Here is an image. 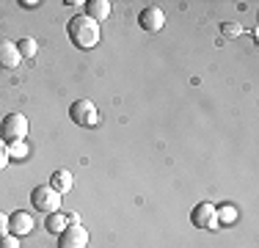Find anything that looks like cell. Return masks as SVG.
I'll return each instance as SVG.
<instances>
[{
    "label": "cell",
    "instance_id": "30bf717a",
    "mask_svg": "<svg viewBox=\"0 0 259 248\" xmlns=\"http://www.w3.org/2000/svg\"><path fill=\"white\" fill-rule=\"evenodd\" d=\"M85 17L100 25L102 20L110 17V3L108 0H89V3H85Z\"/></svg>",
    "mask_w": 259,
    "mask_h": 248
},
{
    "label": "cell",
    "instance_id": "7a4b0ae2",
    "mask_svg": "<svg viewBox=\"0 0 259 248\" xmlns=\"http://www.w3.org/2000/svg\"><path fill=\"white\" fill-rule=\"evenodd\" d=\"M0 138L6 144H22L28 138V116L22 113H9L0 121Z\"/></svg>",
    "mask_w": 259,
    "mask_h": 248
},
{
    "label": "cell",
    "instance_id": "8992f818",
    "mask_svg": "<svg viewBox=\"0 0 259 248\" xmlns=\"http://www.w3.org/2000/svg\"><path fill=\"white\" fill-rule=\"evenodd\" d=\"M58 248H89V229L80 226V223H72L61 232Z\"/></svg>",
    "mask_w": 259,
    "mask_h": 248
},
{
    "label": "cell",
    "instance_id": "3957f363",
    "mask_svg": "<svg viewBox=\"0 0 259 248\" xmlns=\"http://www.w3.org/2000/svg\"><path fill=\"white\" fill-rule=\"evenodd\" d=\"M30 204H33L36 213H58V204H61V193L58 190H53L50 185H36L33 190H30Z\"/></svg>",
    "mask_w": 259,
    "mask_h": 248
},
{
    "label": "cell",
    "instance_id": "5bb4252c",
    "mask_svg": "<svg viewBox=\"0 0 259 248\" xmlns=\"http://www.w3.org/2000/svg\"><path fill=\"white\" fill-rule=\"evenodd\" d=\"M0 248H20V237H17V234H3V237H0Z\"/></svg>",
    "mask_w": 259,
    "mask_h": 248
},
{
    "label": "cell",
    "instance_id": "6da1fadb",
    "mask_svg": "<svg viewBox=\"0 0 259 248\" xmlns=\"http://www.w3.org/2000/svg\"><path fill=\"white\" fill-rule=\"evenodd\" d=\"M66 33H69L72 45H75L77 50H94L97 45H100V39H102L100 25H97L94 20H89L85 14L72 17L69 25H66Z\"/></svg>",
    "mask_w": 259,
    "mask_h": 248
},
{
    "label": "cell",
    "instance_id": "2e32d148",
    "mask_svg": "<svg viewBox=\"0 0 259 248\" xmlns=\"http://www.w3.org/2000/svg\"><path fill=\"white\" fill-rule=\"evenodd\" d=\"M11 154L22 157V154H25V144H9V157H11Z\"/></svg>",
    "mask_w": 259,
    "mask_h": 248
},
{
    "label": "cell",
    "instance_id": "ba28073f",
    "mask_svg": "<svg viewBox=\"0 0 259 248\" xmlns=\"http://www.w3.org/2000/svg\"><path fill=\"white\" fill-rule=\"evenodd\" d=\"M33 218H30V213H22V210H17V213L9 215V232L17 234V237H25V234L33 232Z\"/></svg>",
    "mask_w": 259,
    "mask_h": 248
},
{
    "label": "cell",
    "instance_id": "9c48e42d",
    "mask_svg": "<svg viewBox=\"0 0 259 248\" xmlns=\"http://www.w3.org/2000/svg\"><path fill=\"white\" fill-rule=\"evenodd\" d=\"M20 50H17V42L11 39H0V69H17L20 66Z\"/></svg>",
    "mask_w": 259,
    "mask_h": 248
},
{
    "label": "cell",
    "instance_id": "5b68a950",
    "mask_svg": "<svg viewBox=\"0 0 259 248\" xmlns=\"http://www.w3.org/2000/svg\"><path fill=\"white\" fill-rule=\"evenodd\" d=\"M190 223L199 229H218V207L212 201H201L190 213Z\"/></svg>",
    "mask_w": 259,
    "mask_h": 248
},
{
    "label": "cell",
    "instance_id": "e0dca14e",
    "mask_svg": "<svg viewBox=\"0 0 259 248\" xmlns=\"http://www.w3.org/2000/svg\"><path fill=\"white\" fill-rule=\"evenodd\" d=\"M3 234H9V215L0 213V237H3Z\"/></svg>",
    "mask_w": 259,
    "mask_h": 248
},
{
    "label": "cell",
    "instance_id": "277c9868",
    "mask_svg": "<svg viewBox=\"0 0 259 248\" xmlns=\"http://www.w3.org/2000/svg\"><path fill=\"white\" fill-rule=\"evenodd\" d=\"M69 119L77 127H97L100 124V110H97V105L91 99H77L69 108Z\"/></svg>",
    "mask_w": 259,
    "mask_h": 248
},
{
    "label": "cell",
    "instance_id": "4fadbf2b",
    "mask_svg": "<svg viewBox=\"0 0 259 248\" xmlns=\"http://www.w3.org/2000/svg\"><path fill=\"white\" fill-rule=\"evenodd\" d=\"M17 50H20L22 58H33L36 53H39V45H36V39H30V36H25V39L17 42Z\"/></svg>",
    "mask_w": 259,
    "mask_h": 248
},
{
    "label": "cell",
    "instance_id": "ac0fdd59",
    "mask_svg": "<svg viewBox=\"0 0 259 248\" xmlns=\"http://www.w3.org/2000/svg\"><path fill=\"white\" fill-rule=\"evenodd\" d=\"M218 218H224V221H234V210H224V213H218Z\"/></svg>",
    "mask_w": 259,
    "mask_h": 248
},
{
    "label": "cell",
    "instance_id": "d6986e66",
    "mask_svg": "<svg viewBox=\"0 0 259 248\" xmlns=\"http://www.w3.org/2000/svg\"><path fill=\"white\" fill-rule=\"evenodd\" d=\"M224 28H226V33H229V36H237V33H240L237 25H232V22H229V25H224Z\"/></svg>",
    "mask_w": 259,
    "mask_h": 248
},
{
    "label": "cell",
    "instance_id": "7c38bea8",
    "mask_svg": "<svg viewBox=\"0 0 259 248\" xmlns=\"http://www.w3.org/2000/svg\"><path fill=\"white\" fill-rule=\"evenodd\" d=\"M66 223H69V218H66V215L61 213V210H58V213H50V215L45 218L47 232H53V234H61V232L66 229Z\"/></svg>",
    "mask_w": 259,
    "mask_h": 248
},
{
    "label": "cell",
    "instance_id": "9a60e30c",
    "mask_svg": "<svg viewBox=\"0 0 259 248\" xmlns=\"http://www.w3.org/2000/svg\"><path fill=\"white\" fill-rule=\"evenodd\" d=\"M9 144H6V141L3 138H0V171H3L6 169V166H9Z\"/></svg>",
    "mask_w": 259,
    "mask_h": 248
},
{
    "label": "cell",
    "instance_id": "52a82bcc",
    "mask_svg": "<svg viewBox=\"0 0 259 248\" xmlns=\"http://www.w3.org/2000/svg\"><path fill=\"white\" fill-rule=\"evenodd\" d=\"M138 25L146 30V33H157V30H163L165 28L163 9H157V6H146V9L138 14Z\"/></svg>",
    "mask_w": 259,
    "mask_h": 248
},
{
    "label": "cell",
    "instance_id": "8fae6325",
    "mask_svg": "<svg viewBox=\"0 0 259 248\" xmlns=\"http://www.w3.org/2000/svg\"><path fill=\"white\" fill-rule=\"evenodd\" d=\"M72 185H75V179H72V174L66 171V169H58V171H55L53 177H50V188H53V190H58L61 196L69 193Z\"/></svg>",
    "mask_w": 259,
    "mask_h": 248
}]
</instances>
